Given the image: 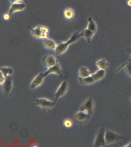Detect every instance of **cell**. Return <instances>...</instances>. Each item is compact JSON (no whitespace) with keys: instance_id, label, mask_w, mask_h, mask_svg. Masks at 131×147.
I'll use <instances>...</instances> for the list:
<instances>
[{"instance_id":"obj_1","label":"cell","mask_w":131,"mask_h":147,"mask_svg":"<svg viewBox=\"0 0 131 147\" xmlns=\"http://www.w3.org/2000/svg\"><path fill=\"white\" fill-rule=\"evenodd\" d=\"M81 37L79 32H75L72 33L70 38L65 42H60L57 44V47L55 49V53L57 55H61L67 50L70 45L74 43Z\"/></svg>"},{"instance_id":"obj_2","label":"cell","mask_w":131,"mask_h":147,"mask_svg":"<svg viewBox=\"0 0 131 147\" xmlns=\"http://www.w3.org/2000/svg\"><path fill=\"white\" fill-rule=\"evenodd\" d=\"M30 30L33 36L38 39H44L48 38V32L49 30L47 27L41 26H38L35 28H31L27 26Z\"/></svg>"},{"instance_id":"obj_3","label":"cell","mask_w":131,"mask_h":147,"mask_svg":"<svg viewBox=\"0 0 131 147\" xmlns=\"http://www.w3.org/2000/svg\"><path fill=\"white\" fill-rule=\"evenodd\" d=\"M106 131L104 126L100 129L95 137L93 147H100L106 145L105 138Z\"/></svg>"},{"instance_id":"obj_4","label":"cell","mask_w":131,"mask_h":147,"mask_svg":"<svg viewBox=\"0 0 131 147\" xmlns=\"http://www.w3.org/2000/svg\"><path fill=\"white\" fill-rule=\"evenodd\" d=\"M34 105L39 106L44 111L50 110L56 105V102H52L45 98L35 99Z\"/></svg>"},{"instance_id":"obj_5","label":"cell","mask_w":131,"mask_h":147,"mask_svg":"<svg viewBox=\"0 0 131 147\" xmlns=\"http://www.w3.org/2000/svg\"><path fill=\"white\" fill-rule=\"evenodd\" d=\"M105 138L107 145L115 143L120 140L126 139L124 137L111 131H106Z\"/></svg>"},{"instance_id":"obj_6","label":"cell","mask_w":131,"mask_h":147,"mask_svg":"<svg viewBox=\"0 0 131 147\" xmlns=\"http://www.w3.org/2000/svg\"><path fill=\"white\" fill-rule=\"evenodd\" d=\"M94 107L93 99L92 97H90L80 107V110L86 111L91 115L93 113Z\"/></svg>"},{"instance_id":"obj_7","label":"cell","mask_w":131,"mask_h":147,"mask_svg":"<svg viewBox=\"0 0 131 147\" xmlns=\"http://www.w3.org/2000/svg\"><path fill=\"white\" fill-rule=\"evenodd\" d=\"M69 84L67 82L66 80H64L63 82L61 84L58 89H57V91L54 94L56 99H55V102H56L57 100L59 98L64 96L66 94L68 90Z\"/></svg>"},{"instance_id":"obj_8","label":"cell","mask_w":131,"mask_h":147,"mask_svg":"<svg viewBox=\"0 0 131 147\" xmlns=\"http://www.w3.org/2000/svg\"><path fill=\"white\" fill-rule=\"evenodd\" d=\"M57 60L52 55H45L42 60L43 65L48 68L51 67L57 63Z\"/></svg>"},{"instance_id":"obj_9","label":"cell","mask_w":131,"mask_h":147,"mask_svg":"<svg viewBox=\"0 0 131 147\" xmlns=\"http://www.w3.org/2000/svg\"><path fill=\"white\" fill-rule=\"evenodd\" d=\"M62 70L60 64H59L58 61H57V63L55 65L49 68L48 71L44 72V75L46 77L50 74L54 73L59 75L60 77H61L62 74Z\"/></svg>"},{"instance_id":"obj_10","label":"cell","mask_w":131,"mask_h":147,"mask_svg":"<svg viewBox=\"0 0 131 147\" xmlns=\"http://www.w3.org/2000/svg\"><path fill=\"white\" fill-rule=\"evenodd\" d=\"M2 89L6 95L11 94L12 89V80L11 78L8 76L5 78V81L2 85Z\"/></svg>"},{"instance_id":"obj_11","label":"cell","mask_w":131,"mask_h":147,"mask_svg":"<svg viewBox=\"0 0 131 147\" xmlns=\"http://www.w3.org/2000/svg\"><path fill=\"white\" fill-rule=\"evenodd\" d=\"M45 77V76L43 72H41L39 74L33 79L31 83L30 88L32 89H34L41 86L43 82Z\"/></svg>"},{"instance_id":"obj_12","label":"cell","mask_w":131,"mask_h":147,"mask_svg":"<svg viewBox=\"0 0 131 147\" xmlns=\"http://www.w3.org/2000/svg\"><path fill=\"white\" fill-rule=\"evenodd\" d=\"M26 4L24 2H17L12 3L9 10L10 15L16 11H22L26 8Z\"/></svg>"},{"instance_id":"obj_13","label":"cell","mask_w":131,"mask_h":147,"mask_svg":"<svg viewBox=\"0 0 131 147\" xmlns=\"http://www.w3.org/2000/svg\"><path fill=\"white\" fill-rule=\"evenodd\" d=\"M91 115L86 112V111L79 110L75 115V119L78 121L84 122L89 119Z\"/></svg>"},{"instance_id":"obj_14","label":"cell","mask_w":131,"mask_h":147,"mask_svg":"<svg viewBox=\"0 0 131 147\" xmlns=\"http://www.w3.org/2000/svg\"><path fill=\"white\" fill-rule=\"evenodd\" d=\"M43 45L46 49L49 50H54L56 49L57 44L53 40L50 39H43Z\"/></svg>"},{"instance_id":"obj_15","label":"cell","mask_w":131,"mask_h":147,"mask_svg":"<svg viewBox=\"0 0 131 147\" xmlns=\"http://www.w3.org/2000/svg\"><path fill=\"white\" fill-rule=\"evenodd\" d=\"M94 34L95 33L87 28L83 30L81 33H80V36L84 38L87 40L88 43L90 42Z\"/></svg>"},{"instance_id":"obj_16","label":"cell","mask_w":131,"mask_h":147,"mask_svg":"<svg viewBox=\"0 0 131 147\" xmlns=\"http://www.w3.org/2000/svg\"><path fill=\"white\" fill-rule=\"evenodd\" d=\"M124 68V69L127 75L131 78V60L128 61L126 63L121 65L120 67L118 68L115 71L117 72Z\"/></svg>"},{"instance_id":"obj_17","label":"cell","mask_w":131,"mask_h":147,"mask_svg":"<svg viewBox=\"0 0 131 147\" xmlns=\"http://www.w3.org/2000/svg\"><path fill=\"white\" fill-rule=\"evenodd\" d=\"M79 81L82 84L89 85L92 84L95 82L94 78L92 76V75L86 78H80L79 77Z\"/></svg>"},{"instance_id":"obj_18","label":"cell","mask_w":131,"mask_h":147,"mask_svg":"<svg viewBox=\"0 0 131 147\" xmlns=\"http://www.w3.org/2000/svg\"><path fill=\"white\" fill-rule=\"evenodd\" d=\"M105 74V70L100 69L94 74H92V76L94 78L95 82L99 81L103 79Z\"/></svg>"},{"instance_id":"obj_19","label":"cell","mask_w":131,"mask_h":147,"mask_svg":"<svg viewBox=\"0 0 131 147\" xmlns=\"http://www.w3.org/2000/svg\"><path fill=\"white\" fill-rule=\"evenodd\" d=\"M88 24L87 28L95 33L97 30V25H96L95 22L92 19L91 17H90L88 18Z\"/></svg>"},{"instance_id":"obj_20","label":"cell","mask_w":131,"mask_h":147,"mask_svg":"<svg viewBox=\"0 0 131 147\" xmlns=\"http://www.w3.org/2000/svg\"><path fill=\"white\" fill-rule=\"evenodd\" d=\"M79 74L80 78H86L91 75V72L87 67H82L79 70Z\"/></svg>"},{"instance_id":"obj_21","label":"cell","mask_w":131,"mask_h":147,"mask_svg":"<svg viewBox=\"0 0 131 147\" xmlns=\"http://www.w3.org/2000/svg\"><path fill=\"white\" fill-rule=\"evenodd\" d=\"M96 65L100 69L105 70L109 66V63L106 60L104 59H102L98 61L96 63Z\"/></svg>"},{"instance_id":"obj_22","label":"cell","mask_w":131,"mask_h":147,"mask_svg":"<svg viewBox=\"0 0 131 147\" xmlns=\"http://www.w3.org/2000/svg\"><path fill=\"white\" fill-rule=\"evenodd\" d=\"M64 17L68 20H72L74 17V13L72 9L68 8L65 9L64 13Z\"/></svg>"},{"instance_id":"obj_23","label":"cell","mask_w":131,"mask_h":147,"mask_svg":"<svg viewBox=\"0 0 131 147\" xmlns=\"http://www.w3.org/2000/svg\"><path fill=\"white\" fill-rule=\"evenodd\" d=\"M1 72L5 78L13 74V70L11 67H2L1 68Z\"/></svg>"},{"instance_id":"obj_24","label":"cell","mask_w":131,"mask_h":147,"mask_svg":"<svg viewBox=\"0 0 131 147\" xmlns=\"http://www.w3.org/2000/svg\"><path fill=\"white\" fill-rule=\"evenodd\" d=\"M64 126L65 127H67V128H70V127H72V125H73V122H72V120L67 119L64 121Z\"/></svg>"},{"instance_id":"obj_25","label":"cell","mask_w":131,"mask_h":147,"mask_svg":"<svg viewBox=\"0 0 131 147\" xmlns=\"http://www.w3.org/2000/svg\"><path fill=\"white\" fill-rule=\"evenodd\" d=\"M5 78H6L1 72V78H0V82L1 83H0V84H1V85H3V84L4 83L5 80Z\"/></svg>"},{"instance_id":"obj_26","label":"cell","mask_w":131,"mask_h":147,"mask_svg":"<svg viewBox=\"0 0 131 147\" xmlns=\"http://www.w3.org/2000/svg\"><path fill=\"white\" fill-rule=\"evenodd\" d=\"M10 2H12V3H14V2H19L20 1H23L25 3H27L26 0H10Z\"/></svg>"},{"instance_id":"obj_27","label":"cell","mask_w":131,"mask_h":147,"mask_svg":"<svg viewBox=\"0 0 131 147\" xmlns=\"http://www.w3.org/2000/svg\"><path fill=\"white\" fill-rule=\"evenodd\" d=\"M10 18V15L8 14H5L4 15V19L7 20L9 19Z\"/></svg>"},{"instance_id":"obj_28","label":"cell","mask_w":131,"mask_h":147,"mask_svg":"<svg viewBox=\"0 0 131 147\" xmlns=\"http://www.w3.org/2000/svg\"><path fill=\"white\" fill-rule=\"evenodd\" d=\"M128 52L130 54V57L129 59L128 60V61H131V47L129 49H128Z\"/></svg>"},{"instance_id":"obj_29","label":"cell","mask_w":131,"mask_h":147,"mask_svg":"<svg viewBox=\"0 0 131 147\" xmlns=\"http://www.w3.org/2000/svg\"><path fill=\"white\" fill-rule=\"evenodd\" d=\"M124 147H131V141L128 144L124 146Z\"/></svg>"},{"instance_id":"obj_30","label":"cell","mask_w":131,"mask_h":147,"mask_svg":"<svg viewBox=\"0 0 131 147\" xmlns=\"http://www.w3.org/2000/svg\"><path fill=\"white\" fill-rule=\"evenodd\" d=\"M128 5L130 6H131V0H130L128 2Z\"/></svg>"},{"instance_id":"obj_31","label":"cell","mask_w":131,"mask_h":147,"mask_svg":"<svg viewBox=\"0 0 131 147\" xmlns=\"http://www.w3.org/2000/svg\"><path fill=\"white\" fill-rule=\"evenodd\" d=\"M33 146V147H37L38 146H37V145H33V146Z\"/></svg>"},{"instance_id":"obj_32","label":"cell","mask_w":131,"mask_h":147,"mask_svg":"<svg viewBox=\"0 0 131 147\" xmlns=\"http://www.w3.org/2000/svg\"></svg>"}]
</instances>
